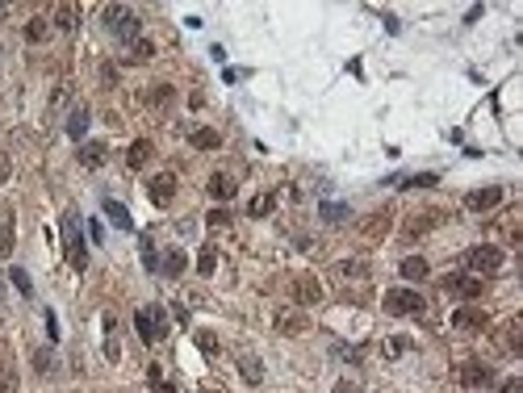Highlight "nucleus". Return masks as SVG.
<instances>
[{"label":"nucleus","instance_id":"obj_1","mask_svg":"<svg viewBox=\"0 0 523 393\" xmlns=\"http://www.w3.org/2000/svg\"><path fill=\"white\" fill-rule=\"evenodd\" d=\"M63 247H67V264L75 272H84L88 268V247H84V222H80L75 209L63 214Z\"/></svg>","mask_w":523,"mask_h":393},{"label":"nucleus","instance_id":"obj_2","mask_svg":"<svg viewBox=\"0 0 523 393\" xmlns=\"http://www.w3.org/2000/svg\"><path fill=\"white\" fill-rule=\"evenodd\" d=\"M134 327L142 343H163L168 339V310L163 306H138L134 310Z\"/></svg>","mask_w":523,"mask_h":393},{"label":"nucleus","instance_id":"obj_3","mask_svg":"<svg viewBox=\"0 0 523 393\" xmlns=\"http://www.w3.org/2000/svg\"><path fill=\"white\" fill-rule=\"evenodd\" d=\"M381 306H385V314H394V318H419V314H427V297L415 293V289H390Z\"/></svg>","mask_w":523,"mask_h":393},{"label":"nucleus","instance_id":"obj_4","mask_svg":"<svg viewBox=\"0 0 523 393\" xmlns=\"http://www.w3.org/2000/svg\"><path fill=\"white\" fill-rule=\"evenodd\" d=\"M105 25H109L121 42H138V38H142V21H138L126 4H109V8H105Z\"/></svg>","mask_w":523,"mask_h":393},{"label":"nucleus","instance_id":"obj_5","mask_svg":"<svg viewBox=\"0 0 523 393\" xmlns=\"http://www.w3.org/2000/svg\"><path fill=\"white\" fill-rule=\"evenodd\" d=\"M465 264H469L473 276H486V272H499V268H503V251H499L494 243H478V247H469Z\"/></svg>","mask_w":523,"mask_h":393},{"label":"nucleus","instance_id":"obj_6","mask_svg":"<svg viewBox=\"0 0 523 393\" xmlns=\"http://www.w3.org/2000/svg\"><path fill=\"white\" fill-rule=\"evenodd\" d=\"M444 293L473 302V297H482V276H473V272H452V276H444Z\"/></svg>","mask_w":523,"mask_h":393},{"label":"nucleus","instance_id":"obj_7","mask_svg":"<svg viewBox=\"0 0 523 393\" xmlns=\"http://www.w3.org/2000/svg\"><path fill=\"white\" fill-rule=\"evenodd\" d=\"M147 197H151L155 205H172V197H176V176H172V172L151 176V180H147Z\"/></svg>","mask_w":523,"mask_h":393},{"label":"nucleus","instance_id":"obj_8","mask_svg":"<svg viewBox=\"0 0 523 393\" xmlns=\"http://www.w3.org/2000/svg\"><path fill=\"white\" fill-rule=\"evenodd\" d=\"M465 205H469L473 214H490V209H499V205H503V188H499V184L478 188V193H469V197H465Z\"/></svg>","mask_w":523,"mask_h":393},{"label":"nucleus","instance_id":"obj_9","mask_svg":"<svg viewBox=\"0 0 523 393\" xmlns=\"http://www.w3.org/2000/svg\"><path fill=\"white\" fill-rule=\"evenodd\" d=\"M490 381H494V369H490V364H482V360L461 364V385H469V390H486Z\"/></svg>","mask_w":523,"mask_h":393},{"label":"nucleus","instance_id":"obj_10","mask_svg":"<svg viewBox=\"0 0 523 393\" xmlns=\"http://www.w3.org/2000/svg\"><path fill=\"white\" fill-rule=\"evenodd\" d=\"M452 327H457V331H482V327H486V314L473 310V306H461V310H452Z\"/></svg>","mask_w":523,"mask_h":393},{"label":"nucleus","instance_id":"obj_11","mask_svg":"<svg viewBox=\"0 0 523 393\" xmlns=\"http://www.w3.org/2000/svg\"><path fill=\"white\" fill-rule=\"evenodd\" d=\"M101 209H105V218H109V222H113L117 230H134V218H130V209H126L121 201L105 197V205H101Z\"/></svg>","mask_w":523,"mask_h":393},{"label":"nucleus","instance_id":"obj_12","mask_svg":"<svg viewBox=\"0 0 523 393\" xmlns=\"http://www.w3.org/2000/svg\"><path fill=\"white\" fill-rule=\"evenodd\" d=\"M293 297H297L302 306H310V302L323 297V285H318L314 276H297V281H293Z\"/></svg>","mask_w":523,"mask_h":393},{"label":"nucleus","instance_id":"obj_13","mask_svg":"<svg viewBox=\"0 0 523 393\" xmlns=\"http://www.w3.org/2000/svg\"><path fill=\"white\" fill-rule=\"evenodd\" d=\"M189 142H193L197 151H214V147H222V134H218L214 126H197V130L189 134Z\"/></svg>","mask_w":523,"mask_h":393},{"label":"nucleus","instance_id":"obj_14","mask_svg":"<svg viewBox=\"0 0 523 393\" xmlns=\"http://www.w3.org/2000/svg\"><path fill=\"white\" fill-rule=\"evenodd\" d=\"M209 197H214V201H230V197H235V176L214 172V176H209Z\"/></svg>","mask_w":523,"mask_h":393},{"label":"nucleus","instance_id":"obj_15","mask_svg":"<svg viewBox=\"0 0 523 393\" xmlns=\"http://www.w3.org/2000/svg\"><path fill=\"white\" fill-rule=\"evenodd\" d=\"M277 331H281V335H302V331H306V318H302L297 310H281V314H277Z\"/></svg>","mask_w":523,"mask_h":393},{"label":"nucleus","instance_id":"obj_16","mask_svg":"<svg viewBox=\"0 0 523 393\" xmlns=\"http://www.w3.org/2000/svg\"><path fill=\"white\" fill-rule=\"evenodd\" d=\"M80 163H84L88 172H96V168L105 163V142H84V147H80Z\"/></svg>","mask_w":523,"mask_h":393},{"label":"nucleus","instance_id":"obj_17","mask_svg":"<svg viewBox=\"0 0 523 393\" xmlns=\"http://www.w3.org/2000/svg\"><path fill=\"white\" fill-rule=\"evenodd\" d=\"M67 134H71L75 142L88 134V109H84V105H75V109H71V117H67Z\"/></svg>","mask_w":523,"mask_h":393},{"label":"nucleus","instance_id":"obj_18","mask_svg":"<svg viewBox=\"0 0 523 393\" xmlns=\"http://www.w3.org/2000/svg\"><path fill=\"white\" fill-rule=\"evenodd\" d=\"M318 218H323V222H348L352 209H348L344 201H323V205H318Z\"/></svg>","mask_w":523,"mask_h":393},{"label":"nucleus","instance_id":"obj_19","mask_svg":"<svg viewBox=\"0 0 523 393\" xmlns=\"http://www.w3.org/2000/svg\"><path fill=\"white\" fill-rule=\"evenodd\" d=\"M184 268H189V255H184V251H168V255L159 260V272H163V276H180Z\"/></svg>","mask_w":523,"mask_h":393},{"label":"nucleus","instance_id":"obj_20","mask_svg":"<svg viewBox=\"0 0 523 393\" xmlns=\"http://www.w3.org/2000/svg\"><path fill=\"white\" fill-rule=\"evenodd\" d=\"M147 159H151V142H147V138L130 142V151H126V163H130V168H142Z\"/></svg>","mask_w":523,"mask_h":393},{"label":"nucleus","instance_id":"obj_21","mask_svg":"<svg viewBox=\"0 0 523 393\" xmlns=\"http://www.w3.org/2000/svg\"><path fill=\"white\" fill-rule=\"evenodd\" d=\"M239 373H243L251 385H260V381H264V364H260L256 356H239Z\"/></svg>","mask_w":523,"mask_h":393},{"label":"nucleus","instance_id":"obj_22","mask_svg":"<svg viewBox=\"0 0 523 393\" xmlns=\"http://www.w3.org/2000/svg\"><path fill=\"white\" fill-rule=\"evenodd\" d=\"M440 176H432V172H423V176H394V184L398 188H432Z\"/></svg>","mask_w":523,"mask_h":393},{"label":"nucleus","instance_id":"obj_23","mask_svg":"<svg viewBox=\"0 0 523 393\" xmlns=\"http://www.w3.org/2000/svg\"><path fill=\"white\" fill-rule=\"evenodd\" d=\"M272 209H277V197H272V193H260V197L247 205V214H251V218H268Z\"/></svg>","mask_w":523,"mask_h":393},{"label":"nucleus","instance_id":"obj_24","mask_svg":"<svg viewBox=\"0 0 523 393\" xmlns=\"http://www.w3.org/2000/svg\"><path fill=\"white\" fill-rule=\"evenodd\" d=\"M8 285H13L21 297H34V281H29V272H25V268H13V272H8Z\"/></svg>","mask_w":523,"mask_h":393},{"label":"nucleus","instance_id":"obj_25","mask_svg":"<svg viewBox=\"0 0 523 393\" xmlns=\"http://www.w3.org/2000/svg\"><path fill=\"white\" fill-rule=\"evenodd\" d=\"M402 276H406V281H423V276H427V260H419V255L402 260Z\"/></svg>","mask_w":523,"mask_h":393},{"label":"nucleus","instance_id":"obj_26","mask_svg":"<svg viewBox=\"0 0 523 393\" xmlns=\"http://www.w3.org/2000/svg\"><path fill=\"white\" fill-rule=\"evenodd\" d=\"M46 34H50V21H46V17H34V21H25V38H29V42H42Z\"/></svg>","mask_w":523,"mask_h":393},{"label":"nucleus","instance_id":"obj_27","mask_svg":"<svg viewBox=\"0 0 523 393\" xmlns=\"http://www.w3.org/2000/svg\"><path fill=\"white\" fill-rule=\"evenodd\" d=\"M214 268H218V251H214V247H201V255H197V272H201V276H214Z\"/></svg>","mask_w":523,"mask_h":393},{"label":"nucleus","instance_id":"obj_28","mask_svg":"<svg viewBox=\"0 0 523 393\" xmlns=\"http://www.w3.org/2000/svg\"><path fill=\"white\" fill-rule=\"evenodd\" d=\"M50 25H59V29H75V8H71V4H59Z\"/></svg>","mask_w":523,"mask_h":393},{"label":"nucleus","instance_id":"obj_29","mask_svg":"<svg viewBox=\"0 0 523 393\" xmlns=\"http://www.w3.org/2000/svg\"><path fill=\"white\" fill-rule=\"evenodd\" d=\"M142 264H147V272H159V255H155V239L151 235H142Z\"/></svg>","mask_w":523,"mask_h":393},{"label":"nucleus","instance_id":"obj_30","mask_svg":"<svg viewBox=\"0 0 523 393\" xmlns=\"http://www.w3.org/2000/svg\"><path fill=\"white\" fill-rule=\"evenodd\" d=\"M130 54H134V63H147V59L155 54V42H147V38H138V42H130Z\"/></svg>","mask_w":523,"mask_h":393},{"label":"nucleus","instance_id":"obj_31","mask_svg":"<svg viewBox=\"0 0 523 393\" xmlns=\"http://www.w3.org/2000/svg\"><path fill=\"white\" fill-rule=\"evenodd\" d=\"M381 352H385L390 360H394V356H406V352H411V339H385V348H381Z\"/></svg>","mask_w":523,"mask_h":393},{"label":"nucleus","instance_id":"obj_32","mask_svg":"<svg viewBox=\"0 0 523 393\" xmlns=\"http://www.w3.org/2000/svg\"><path fill=\"white\" fill-rule=\"evenodd\" d=\"M4 255H13V222L0 226V260H4Z\"/></svg>","mask_w":523,"mask_h":393},{"label":"nucleus","instance_id":"obj_33","mask_svg":"<svg viewBox=\"0 0 523 393\" xmlns=\"http://www.w3.org/2000/svg\"><path fill=\"white\" fill-rule=\"evenodd\" d=\"M151 105H172V88H168V84L151 88Z\"/></svg>","mask_w":523,"mask_h":393},{"label":"nucleus","instance_id":"obj_34","mask_svg":"<svg viewBox=\"0 0 523 393\" xmlns=\"http://www.w3.org/2000/svg\"><path fill=\"white\" fill-rule=\"evenodd\" d=\"M34 369H38V373H50V369H54V356H50V352L42 348V352L34 356Z\"/></svg>","mask_w":523,"mask_h":393},{"label":"nucleus","instance_id":"obj_35","mask_svg":"<svg viewBox=\"0 0 523 393\" xmlns=\"http://www.w3.org/2000/svg\"><path fill=\"white\" fill-rule=\"evenodd\" d=\"M339 276H369V264H339Z\"/></svg>","mask_w":523,"mask_h":393},{"label":"nucleus","instance_id":"obj_36","mask_svg":"<svg viewBox=\"0 0 523 393\" xmlns=\"http://www.w3.org/2000/svg\"><path fill=\"white\" fill-rule=\"evenodd\" d=\"M209 226H214V230L230 226V214H226V209H214V214H209Z\"/></svg>","mask_w":523,"mask_h":393},{"label":"nucleus","instance_id":"obj_37","mask_svg":"<svg viewBox=\"0 0 523 393\" xmlns=\"http://www.w3.org/2000/svg\"><path fill=\"white\" fill-rule=\"evenodd\" d=\"M197 343H201V348H205V352H218V339H214V335H209V331H201V335H197Z\"/></svg>","mask_w":523,"mask_h":393},{"label":"nucleus","instance_id":"obj_38","mask_svg":"<svg viewBox=\"0 0 523 393\" xmlns=\"http://www.w3.org/2000/svg\"><path fill=\"white\" fill-rule=\"evenodd\" d=\"M88 235H92V243H105V226L101 222H88Z\"/></svg>","mask_w":523,"mask_h":393},{"label":"nucleus","instance_id":"obj_39","mask_svg":"<svg viewBox=\"0 0 523 393\" xmlns=\"http://www.w3.org/2000/svg\"><path fill=\"white\" fill-rule=\"evenodd\" d=\"M46 331H50V339H59V322H54V310H46Z\"/></svg>","mask_w":523,"mask_h":393},{"label":"nucleus","instance_id":"obj_40","mask_svg":"<svg viewBox=\"0 0 523 393\" xmlns=\"http://www.w3.org/2000/svg\"><path fill=\"white\" fill-rule=\"evenodd\" d=\"M8 176H13V163H8V155H0V184H4Z\"/></svg>","mask_w":523,"mask_h":393},{"label":"nucleus","instance_id":"obj_41","mask_svg":"<svg viewBox=\"0 0 523 393\" xmlns=\"http://www.w3.org/2000/svg\"><path fill=\"white\" fill-rule=\"evenodd\" d=\"M335 393H360V385H352V381H339V385H335Z\"/></svg>","mask_w":523,"mask_h":393},{"label":"nucleus","instance_id":"obj_42","mask_svg":"<svg viewBox=\"0 0 523 393\" xmlns=\"http://www.w3.org/2000/svg\"><path fill=\"white\" fill-rule=\"evenodd\" d=\"M503 393H523V381H520V377H515V381H507V385H503Z\"/></svg>","mask_w":523,"mask_h":393},{"label":"nucleus","instance_id":"obj_43","mask_svg":"<svg viewBox=\"0 0 523 393\" xmlns=\"http://www.w3.org/2000/svg\"><path fill=\"white\" fill-rule=\"evenodd\" d=\"M0 297H4V276H0Z\"/></svg>","mask_w":523,"mask_h":393}]
</instances>
